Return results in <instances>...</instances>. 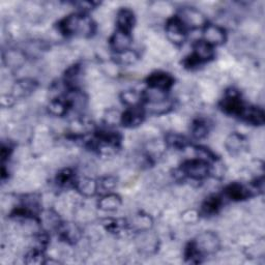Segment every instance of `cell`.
I'll list each match as a JSON object with an SVG mask.
<instances>
[{
    "instance_id": "cell-1",
    "label": "cell",
    "mask_w": 265,
    "mask_h": 265,
    "mask_svg": "<svg viewBox=\"0 0 265 265\" xmlns=\"http://www.w3.org/2000/svg\"><path fill=\"white\" fill-rule=\"evenodd\" d=\"M60 29L67 36L76 35L87 37L92 35L95 25L89 18L84 16L72 15L60 23Z\"/></svg>"
},
{
    "instance_id": "cell-2",
    "label": "cell",
    "mask_w": 265,
    "mask_h": 265,
    "mask_svg": "<svg viewBox=\"0 0 265 265\" xmlns=\"http://www.w3.org/2000/svg\"><path fill=\"white\" fill-rule=\"evenodd\" d=\"M182 171L186 175L194 179H202L207 176L209 168L205 161L192 160L183 164Z\"/></svg>"
},
{
    "instance_id": "cell-3",
    "label": "cell",
    "mask_w": 265,
    "mask_h": 265,
    "mask_svg": "<svg viewBox=\"0 0 265 265\" xmlns=\"http://www.w3.org/2000/svg\"><path fill=\"white\" fill-rule=\"evenodd\" d=\"M197 248L199 254H211L215 252V250L219 246V239L212 233H204V234L200 235L196 242H193Z\"/></svg>"
},
{
    "instance_id": "cell-4",
    "label": "cell",
    "mask_w": 265,
    "mask_h": 265,
    "mask_svg": "<svg viewBox=\"0 0 265 265\" xmlns=\"http://www.w3.org/2000/svg\"><path fill=\"white\" fill-rule=\"evenodd\" d=\"M167 34L169 39L174 43H183L185 37L184 24L178 18L170 20L167 24Z\"/></svg>"
},
{
    "instance_id": "cell-5",
    "label": "cell",
    "mask_w": 265,
    "mask_h": 265,
    "mask_svg": "<svg viewBox=\"0 0 265 265\" xmlns=\"http://www.w3.org/2000/svg\"><path fill=\"white\" fill-rule=\"evenodd\" d=\"M147 82L151 88L165 91L166 89L170 88L171 85L173 84V79H172V77L169 76L168 74L155 73V74H152L148 78Z\"/></svg>"
},
{
    "instance_id": "cell-6",
    "label": "cell",
    "mask_w": 265,
    "mask_h": 265,
    "mask_svg": "<svg viewBox=\"0 0 265 265\" xmlns=\"http://www.w3.org/2000/svg\"><path fill=\"white\" fill-rule=\"evenodd\" d=\"M222 107L227 113L237 114V115H240V113L242 112L243 108H244L242 106L241 101L239 100V98L235 95V93H231V95H228L224 99V101L222 103Z\"/></svg>"
},
{
    "instance_id": "cell-7",
    "label": "cell",
    "mask_w": 265,
    "mask_h": 265,
    "mask_svg": "<svg viewBox=\"0 0 265 265\" xmlns=\"http://www.w3.org/2000/svg\"><path fill=\"white\" fill-rule=\"evenodd\" d=\"M205 42L209 45H221L225 41V31L219 26L209 25L204 31Z\"/></svg>"
},
{
    "instance_id": "cell-8",
    "label": "cell",
    "mask_w": 265,
    "mask_h": 265,
    "mask_svg": "<svg viewBox=\"0 0 265 265\" xmlns=\"http://www.w3.org/2000/svg\"><path fill=\"white\" fill-rule=\"evenodd\" d=\"M117 23L121 31L130 34L134 26V14L130 10H121L117 16Z\"/></svg>"
},
{
    "instance_id": "cell-9",
    "label": "cell",
    "mask_w": 265,
    "mask_h": 265,
    "mask_svg": "<svg viewBox=\"0 0 265 265\" xmlns=\"http://www.w3.org/2000/svg\"><path fill=\"white\" fill-rule=\"evenodd\" d=\"M143 120V112L138 108H132L131 110L127 111L122 116L123 126L127 127H135L138 126Z\"/></svg>"
},
{
    "instance_id": "cell-10",
    "label": "cell",
    "mask_w": 265,
    "mask_h": 265,
    "mask_svg": "<svg viewBox=\"0 0 265 265\" xmlns=\"http://www.w3.org/2000/svg\"><path fill=\"white\" fill-rule=\"evenodd\" d=\"M111 44L116 51H119V52L126 51L129 48V46L131 45L130 34L119 30L118 33H116L114 37L112 38Z\"/></svg>"
},
{
    "instance_id": "cell-11",
    "label": "cell",
    "mask_w": 265,
    "mask_h": 265,
    "mask_svg": "<svg viewBox=\"0 0 265 265\" xmlns=\"http://www.w3.org/2000/svg\"><path fill=\"white\" fill-rule=\"evenodd\" d=\"M240 116H242L245 121L253 124H262L264 122V113L258 108H243Z\"/></svg>"
},
{
    "instance_id": "cell-12",
    "label": "cell",
    "mask_w": 265,
    "mask_h": 265,
    "mask_svg": "<svg viewBox=\"0 0 265 265\" xmlns=\"http://www.w3.org/2000/svg\"><path fill=\"white\" fill-rule=\"evenodd\" d=\"M226 194L229 198L233 200H242L250 195V193L247 192L246 189H244L242 185L237 183H233L229 185L226 189Z\"/></svg>"
},
{
    "instance_id": "cell-13",
    "label": "cell",
    "mask_w": 265,
    "mask_h": 265,
    "mask_svg": "<svg viewBox=\"0 0 265 265\" xmlns=\"http://www.w3.org/2000/svg\"><path fill=\"white\" fill-rule=\"evenodd\" d=\"M184 19L181 20L182 23H186L189 25L200 26L202 23H204V19L202 16L195 10H186L183 12Z\"/></svg>"
},
{
    "instance_id": "cell-14",
    "label": "cell",
    "mask_w": 265,
    "mask_h": 265,
    "mask_svg": "<svg viewBox=\"0 0 265 265\" xmlns=\"http://www.w3.org/2000/svg\"><path fill=\"white\" fill-rule=\"evenodd\" d=\"M101 208L105 210H114L117 209L120 205V199L115 195H109L100 202Z\"/></svg>"
},
{
    "instance_id": "cell-15",
    "label": "cell",
    "mask_w": 265,
    "mask_h": 265,
    "mask_svg": "<svg viewBox=\"0 0 265 265\" xmlns=\"http://www.w3.org/2000/svg\"><path fill=\"white\" fill-rule=\"evenodd\" d=\"M221 206V201L217 197L209 198L203 205V211L206 214H212L217 211Z\"/></svg>"
},
{
    "instance_id": "cell-16",
    "label": "cell",
    "mask_w": 265,
    "mask_h": 265,
    "mask_svg": "<svg viewBox=\"0 0 265 265\" xmlns=\"http://www.w3.org/2000/svg\"><path fill=\"white\" fill-rule=\"evenodd\" d=\"M81 191L84 192V194L90 195L93 194L96 191V183L90 179H86L81 182Z\"/></svg>"
},
{
    "instance_id": "cell-17",
    "label": "cell",
    "mask_w": 265,
    "mask_h": 265,
    "mask_svg": "<svg viewBox=\"0 0 265 265\" xmlns=\"http://www.w3.org/2000/svg\"><path fill=\"white\" fill-rule=\"evenodd\" d=\"M193 134L195 137L197 138H201V137H203L205 136L206 134V126H205V123L203 122H197L195 126H194V130H193Z\"/></svg>"
},
{
    "instance_id": "cell-18",
    "label": "cell",
    "mask_w": 265,
    "mask_h": 265,
    "mask_svg": "<svg viewBox=\"0 0 265 265\" xmlns=\"http://www.w3.org/2000/svg\"><path fill=\"white\" fill-rule=\"evenodd\" d=\"M123 98H124V102H126L129 105H135L139 101L138 96L136 95L135 92H132V91H129L127 93H124Z\"/></svg>"
}]
</instances>
